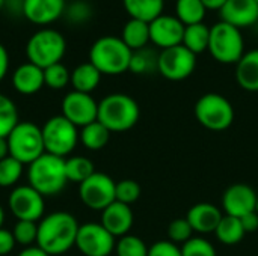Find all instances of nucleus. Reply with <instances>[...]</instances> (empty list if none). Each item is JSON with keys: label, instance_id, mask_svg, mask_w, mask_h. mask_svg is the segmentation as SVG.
<instances>
[{"label": "nucleus", "instance_id": "1", "mask_svg": "<svg viewBox=\"0 0 258 256\" xmlns=\"http://www.w3.org/2000/svg\"><path fill=\"white\" fill-rule=\"evenodd\" d=\"M79 226L76 217L67 211L50 213L38 223L36 246L50 256L62 255L76 246Z\"/></svg>", "mask_w": 258, "mask_h": 256}, {"label": "nucleus", "instance_id": "2", "mask_svg": "<svg viewBox=\"0 0 258 256\" xmlns=\"http://www.w3.org/2000/svg\"><path fill=\"white\" fill-rule=\"evenodd\" d=\"M141 116L139 104L125 94H110L98 103L97 121L110 133H122L133 128Z\"/></svg>", "mask_w": 258, "mask_h": 256}, {"label": "nucleus", "instance_id": "3", "mask_svg": "<svg viewBox=\"0 0 258 256\" xmlns=\"http://www.w3.org/2000/svg\"><path fill=\"white\" fill-rule=\"evenodd\" d=\"M27 181L29 186L33 187L44 198L60 193L68 183L65 172V158L44 152L39 158L29 164Z\"/></svg>", "mask_w": 258, "mask_h": 256}, {"label": "nucleus", "instance_id": "4", "mask_svg": "<svg viewBox=\"0 0 258 256\" xmlns=\"http://www.w3.org/2000/svg\"><path fill=\"white\" fill-rule=\"evenodd\" d=\"M133 51L118 36H101L89 50V62L107 75H118L130 68Z\"/></svg>", "mask_w": 258, "mask_h": 256}, {"label": "nucleus", "instance_id": "5", "mask_svg": "<svg viewBox=\"0 0 258 256\" xmlns=\"http://www.w3.org/2000/svg\"><path fill=\"white\" fill-rule=\"evenodd\" d=\"M209 51L219 63H237L245 54V42L240 29L224 21L216 23L210 27Z\"/></svg>", "mask_w": 258, "mask_h": 256}, {"label": "nucleus", "instance_id": "6", "mask_svg": "<svg viewBox=\"0 0 258 256\" xmlns=\"http://www.w3.org/2000/svg\"><path fill=\"white\" fill-rule=\"evenodd\" d=\"M197 121L207 130L224 131L234 122V107L221 94L209 92L198 98L194 109Z\"/></svg>", "mask_w": 258, "mask_h": 256}, {"label": "nucleus", "instance_id": "7", "mask_svg": "<svg viewBox=\"0 0 258 256\" xmlns=\"http://www.w3.org/2000/svg\"><path fill=\"white\" fill-rule=\"evenodd\" d=\"M6 139L9 155L18 160L21 164L29 166L45 152L41 127L35 125L33 122H18Z\"/></svg>", "mask_w": 258, "mask_h": 256}, {"label": "nucleus", "instance_id": "8", "mask_svg": "<svg viewBox=\"0 0 258 256\" xmlns=\"http://www.w3.org/2000/svg\"><path fill=\"white\" fill-rule=\"evenodd\" d=\"M65 38L53 29H42L33 33L26 45L29 62L42 69L59 63L65 54Z\"/></svg>", "mask_w": 258, "mask_h": 256}, {"label": "nucleus", "instance_id": "9", "mask_svg": "<svg viewBox=\"0 0 258 256\" xmlns=\"http://www.w3.org/2000/svg\"><path fill=\"white\" fill-rule=\"evenodd\" d=\"M41 131L45 152L60 158L70 155L79 142L77 127L62 115L50 118L41 127Z\"/></svg>", "mask_w": 258, "mask_h": 256}, {"label": "nucleus", "instance_id": "10", "mask_svg": "<svg viewBox=\"0 0 258 256\" xmlns=\"http://www.w3.org/2000/svg\"><path fill=\"white\" fill-rule=\"evenodd\" d=\"M197 68V54L183 44L162 50L157 56V71L171 81H181L192 75Z\"/></svg>", "mask_w": 258, "mask_h": 256}, {"label": "nucleus", "instance_id": "11", "mask_svg": "<svg viewBox=\"0 0 258 256\" xmlns=\"http://www.w3.org/2000/svg\"><path fill=\"white\" fill-rule=\"evenodd\" d=\"M115 186L116 183L109 175L95 172L79 184V198L89 210L103 211L115 202Z\"/></svg>", "mask_w": 258, "mask_h": 256}, {"label": "nucleus", "instance_id": "12", "mask_svg": "<svg viewBox=\"0 0 258 256\" xmlns=\"http://www.w3.org/2000/svg\"><path fill=\"white\" fill-rule=\"evenodd\" d=\"M8 205L17 220L38 222L44 217V196L29 184L18 186L11 192Z\"/></svg>", "mask_w": 258, "mask_h": 256}, {"label": "nucleus", "instance_id": "13", "mask_svg": "<svg viewBox=\"0 0 258 256\" xmlns=\"http://www.w3.org/2000/svg\"><path fill=\"white\" fill-rule=\"evenodd\" d=\"M115 237L101 223H85L79 226L76 247L85 256H109L115 250Z\"/></svg>", "mask_w": 258, "mask_h": 256}, {"label": "nucleus", "instance_id": "14", "mask_svg": "<svg viewBox=\"0 0 258 256\" xmlns=\"http://www.w3.org/2000/svg\"><path fill=\"white\" fill-rule=\"evenodd\" d=\"M62 116L77 128H83L97 121L98 103L92 98L91 94L73 91L62 100Z\"/></svg>", "mask_w": 258, "mask_h": 256}, {"label": "nucleus", "instance_id": "15", "mask_svg": "<svg viewBox=\"0 0 258 256\" xmlns=\"http://www.w3.org/2000/svg\"><path fill=\"white\" fill-rule=\"evenodd\" d=\"M184 29L186 26L177 17L162 14L150 23V41L162 50L180 45Z\"/></svg>", "mask_w": 258, "mask_h": 256}, {"label": "nucleus", "instance_id": "16", "mask_svg": "<svg viewBox=\"0 0 258 256\" xmlns=\"http://www.w3.org/2000/svg\"><path fill=\"white\" fill-rule=\"evenodd\" d=\"M257 207V192L246 184H233L222 195V208L227 216L243 217Z\"/></svg>", "mask_w": 258, "mask_h": 256}, {"label": "nucleus", "instance_id": "17", "mask_svg": "<svg viewBox=\"0 0 258 256\" xmlns=\"http://www.w3.org/2000/svg\"><path fill=\"white\" fill-rule=\"evenodd\" d=\"M133 211L130 205L121 204L118 201L112 202L107 208L101 211V225L107 232H110L115 238H121L127 235L133 226Z\"/></svg>", "mask_w": 258, "mask_h": 256}, {"label": "nucleus", "instance_id": "18", "mask_svg": "<svg viewBox=\"0 0 258 256\" xmlns=\"http://www.w3.org/2000/svg\"><path fill=\"white\" fill-rule=\"evenodd\" d=\"M221 21L237 29L249 27L258 21V3L255 0H228L219 11Z\"/></svg>", "mask_w": 258, "mask_h": 256}, {"label": "nucleus", "instance_id": "19", "mask_svg": "<svg viewBox=\"0 0 258 256\" xmlns=\"http://www.w3.org/2000/svg\"><path fill=\"white\" fill-rule=\"evenodd\" d=\"M222 217H224V214H222L221 208L210 202L195 204L187 211V216H186L194 232H198L201 235L215 232Z\"/></svg>", "mask_w": 258, "mask_h": 256}, {"label": "nucleus", "instance_id": "20", "mask_svg": "<svg viewBox=\"0 0 258 256\" xmlns=\"http://www.w3.org/2000/svg\"><path fill=\"white\" fill-rule=\"evenodd\" d=\"M65 0H24L23 15L33 24H50L65 11Z\"/></svg>", "mask_w": 258, "mask_h": 256}, {"label": "nucleus", "instance_id": "21", "mask_svg": "<svg viewBox=\"0 0 258 256\" xmlns=\"http://www.w3.org/2000/svg\"><path fill=\"white\" fill-rule=\"evenodd\" d=\"M14 89L21 95H33L42 89L44 84V69L27 62L20 65L12 74Z\"/></svg>", "mask_w": 258, "mask_h": 256}, {"label": "nucleus", "instance_id": "22", "mask_svg": "<svg viewBox=\"0 0 258 256\" xmlns=\"http://www.w3.org/2000/svg\"><path fill=\"white\" fill-rule=\"evenodd\" d=\"M236 80L248 92H258V48L246 51L236 63Z\"/></svg>", "mask_w": 258, "mask_h": 256}, {"label": "nucleus", "instance_id": "23", "mask_svg": "<svg viewBox=\"0 0 258 256\" xmlns=\"http://www.w3.org/2000/svg\"><path fill=\"white\" fill-rule=\"evenodd\" d=\"M101 75L103 74L91 62H85V63L77 65L73 69L70 83L73 84L74 91L83 92V94H91L100 84Z\"/></svg>", "mask_w": 258, "mask_h": 256}, {"label": "nucleus", "instance_id": "24", "mask_svg": "<svg viewBox=\"0 0 258 256\" xmlns=\"http://www.w3.org/2000/svg\"><path fill=\"white\" fill-rule=\"evenodd\" d=\"M130 18L151 23L163 14L165 0H122Z\"/></svg>", "mask_w": 258, "mask_h": 256}, {"label": "nucleus", "instance_id": "25", "mask_svg": "<svg viewBox=\"0 0 258 256\" xmlns=\"http://www.w3.org/2000/svg\"><path fill=\"white\" fill-rule=\"evenodd\" d=\"M121 39L132 51L145 48V45L150 42V23L130 18L122 27Z\"/></svg>", "mask_w": 258, "mask_h": 256}, {"label": "nucleus", "instance_id": "26", "mask_svg": "<svg viewBox=\"0 0 258 256\" xmlns=\"http://www.w3.org/2000/svg\"><path fill=\"white\" fill-rule=\"evenodd\" d=\"M215 235L219 243H222L225 246H236L243 240L246 232L242 226L240 219L224 214V217L221 219V222L215 231Z\"/></svg>", "mask_w": 258, "mask_h": 256}, {"label": "nucleus", "instance_id": "27", "mask_svg": "<svg viewBox=\"0 0 258 256\" xmlns=\"http://www.w3.org/2000/svg\"><path fill=\"white\" fill-rule=\"evenodd\" d=\"M209 41H210V27H207L204 23H198V24L186 26L181 44L198 56L206 50H209Z\"/></svg>", "mask_w": 258, "mask_h": 256}, {"label": "nucleus", "instance_id": "28", "mask_svg": "<svg viewBox=\"0 0 258 256\" xmlns=\"http://www.w3.org/2000/svg\"><path fill=\"white\" fill-rule=\"evenodd\" d=\"M109 139H110V131L98 121L83 127L79 133V140L89 151L103 149L109 143Z\"/></svg>", "mask_w": 258, "mask_h": 256}, {"label": "nucleus", "instance_id": "29", "mask_svg": "<svg viewBox=\"0 0 258 256\" xmlns=\"http://www.w3.org/2000/svg\"><path fill=\"white\" fill-rule=\"evenodd\" d=\"M206 12L207 9L201 0H177L175 3V17L184 26L203 23Z\"/></svg>", "mask_w": 258, "mask_h": 256}, {"label": "nucleus", "instance_id": "30", "mask_svg": "<svg viewBox=\"0 0 258 256\" xmlns=\"http://www.w3.org/2000/svg\"><path fill=\"white\" fill-rule=\"evenodd\" d=\"M65 172H67L68 181L82 184L91 175L95 174V167L89 158L76 155V157H70L65 160Z\"/></svg>", "mask_w": 258, "mask_h": 256}, {"label": "nucleus", "instance_id": "31", "mask_svg": "<svg viewBox=\"0 0 258 256\" xmlns=\"http://www.w3.org/2000/svg\"><path fill=\"white\" fill-rule=\"evenodd\" d=\"M18 122L17 106L11 98L0 94V137H8Z\"/></svg>", "mask_w": 258, "mask_h": 256}, {"label": "nucleus", "instance_id": "32", "mask_svg": "<svg viewBox=\"0 0 258 256\" xmlns=\"http://www.w3.org/2000/svg\"><path fill=\"white\" fill-rule=\"evenodd\" d=\"M148 249L142 238L132 234L121 237L115 244L116 256H148Z\"/></svg>", "mask_w": 258, "mask_h": 256}, {"label": "nucleus", "instance_id": "33", "mask_svg": "<svg viewBox=\"0 0 258 256\" xmlns=\"http://www.w3.org/2000/svg\"><path fill=\"white\" fill-rule=\"evenodd\" d=\"M70 81H71V72L60 62L44 69V84L50 89L54 91L63 89L65 86H68Z\"/></svg>", "mask_w": 258, "mask_h": 256}, {"label": "nucleus", "instance_id": "34", "mask_svg": "<svg viewBox=\"0 0 258 256\" xmlns=\"http://www.w3.org/2000/svg\"><path fill=\"white\" fill-rule=\"evenodd\" d=\"M23 166L18 160L12 158L11 155L0 160V187H12L18 183L23 174Z\"/></svg>", "mask_w": 258, "mask_h": 256}, {"label": "nucleus", "instance_id": "35", "mask_svg": "<svg viewBox=\"0 0 258 256\" xmlns=\"http://www.w3.org/2000/svg\"><path fill=\"white\" fill-rule=\"evenodd\" d=\"M12 235L17 244H21L23 247L33 246L38 238V223L29 220H17L12 229Z\"/></svg>", "mask_w": 258, "mask_h": 256}, {"label": "nucleus", "instance_id": "36", "mask_svg": "<svg viewBox=\"0 0 258 256\" xmlns=\"http://www.w3.org/2000/svg\"><path fill=\"white\" fill-rule=\"evenodd\" d=\"M141 198V186L135 180H121L115 186V201L132 205Z\"/></svg>", "mask_w": 258, "mask_h": 256}, {"label": "nucleus", "instance_id": "37", "mask_svg": "<svg viewBox=\"0 0 258 256\" xmlns=\"http://www.w3.org/2000/svg\"><path fill=\"white\" fill-rule=\"evenodd\" d=\"M194 229L190 226V223L187 222V219H175L169 223L168 226V240L175 243V244H184L186 241H189L192 238Z\"/></svg>", "mask_w": 258, "mask_h": 256}, {"label": "nucleus", "instance_id": "38", "mask_svg": "<svg viewBox=\"0 0 258 256\" xmlns=\"http://www.w3.org/2000/svg\"><path fill=\"white\" fill-rule=\"evenodd\" d=\"M181 253L183 256H216V249L209 240L192 237L181 246Z\"/></svg>", "mask_w": 258, "mask_h": 256}, {"label": "nucleus", "instance_id": "39", "mask_svg": "<svg viewBox=\"0 0 258 256\" xmlns=\"http://www.w3.org/2000/svg\"><path fill=\"white\" fill-rule=\"evenodd\" d=\"M153 68H157V57H153V54L145 48L133 51L128 71L135 74H145Z\"/></svg>", "mask_w": 258, "mask_h": 256}, {"label": "nucleus", "instance_id": "40", "mask_svg": "<svg viewBox=\"0 0 258 256\" xmlns=\"http://www.w3.org/2000/svg\"><path fill=\"white\" fill-rule=\"evenodd\" d=\"M63 14L70 18L71 23H76V24H80L83 21H86L89 17H91V9H89V5L82 2V0H76L73 5H70L68 8L65 6V11Z\"/></svg>", "mask_w": 258, "mask_h": 256}, {"label": "nucleus", "instance_id": "41", "mask_svg": "<svg viewBox=\"0 0 258 256\" xmlns=\"http://www.w3.org/2000/svg\"><path fill=\"white\" fill-rule=\"evenodd\" d=\"M148 256H183L181 247L169 240H160L150 246Z\"/></svg>", "mask_w": 258, "mask_h": 256}, {"label": "nucleus", "instance_id": "42", "mask_svg": "<svg viewBox=\"0 0 258 256\" xmlns=\"http://www.w3.org/2000/svg\"><path fill=\"white\" fill-rule=\"evenodd\" d=\"M15 238L12 235V231H8L5 228L0 229V256L9 255L15 247Z\"/></svg>", "mask_w": 258, "mask_h": 256}, {"label": "nucleus", "instance_id": "43", "mask_svg": "<svg viewBox=\"0 0 258 256\" xmlns=\"http://www.w3.org/2000/svg\"><path fill=\"white\" fill-rule=\"evenodd\" d=\"M240 222H242V226H243L246 234L255 232L258 229V213L257 211H252V213L240 217Z\"/></svg>", "mask_w": 258, "mask_h": 256}, {"label": "nucleus", "instance_id": "44", "mask_svg": "<svg viewBox=\"0 0 258 256\" xmlns=\"http://www.w3.org/2000/svg\"><path fill=\"white\" fill-rule=\"evenodd\" d=\"M3 9H6L11 15H20L24 9V0H5Z\"/></svg>", "mask_w": 258, "mask_h": 256}, {"label": "nucleus", "instance_id": "45", "mask_svg": "<svg viewBox=\"0 0 258 256\" xmlns=\"http://www.w3.org/2000/svg\"><path fill=\"white\" fill-rule=\"evenodd\" d=\"M8 68H9V56L6 48L0 44V81L6 77Z\"/></svg>", "mask_w": 258, "mask_h": 256}, {"label": "nucleus", "instance_id": "46", "mask_svg": "<svg viewBox=\"0 0 258 256\" xmlns=\"http://www.w3.org/2000/svg\"><path fill=\"white\" fill-rule=\"evenodd\" d=\"M18 256H50L47 252H44L39 246H29L23 247V250L18 253Z\"/></svg>", "mask_w": 258, "mask_h": 256}, {"label": "nucleus", "instance_id": "47", "mask_svg": "<svg viewBox=\"0 0 258 256\" xmlns=\"http://www.w3.org/2000/svg\"><path fill=\"white\" fill-rule=\"evenodd\" d=\"M207 11H221L228 0H201Z\"/></svg>", "mask_w": 258, "mask_h": 256}, {"label": "nucleus", "instance_id": "48", "mask_svg": "<svg viewBox=\"0 0 258 256\" xmlns=\"http://www.w3.org/2000/svg\"><path fill=\"white\" fill-rule=\"evenodd\" d=\"M9 157V146H8V139L0 137V160Z\"/></svg>", "mask_w": 258, "mask_h": 256}, {"label": "nucleus", "instance_id": "49", "mask_svg": "<svg viewBox=\"0 0 258 256\" xmlns=\"http://www.w3.org/2000/svg\"><path fill=\"white\" fill-rule=\"evenodd\" d=\"M3 222H5V210H3V207L0 205V229L3 228Z\"/></svg>", "mask_w": 258, "mask_h": 256}, {"label": "nucleus", "instance_id": "50", "mask_svg": "<svg viewBox=\"0 0 258 256\" xmlns=\"http://www.w3.org/2000/svg\"><path fill=\"white\" fill-rule=\"evenodd\" d=\"M3 6H5V0H0V11L3 9Z\"/></svg>", "mask_w": 258, "mask_h": 256}, {"label": "nucleus", "instance_id": "51", "mask_svg": "<svg viewBox=\"0 0 258 256\" xmlns=\"http://www.w3.org/2000/svg\"><path fill=\"white\" fill-rule=\"evenodd\" d=\"M255 211L258 213V193H257V207H255Z\"/></svg>", "mask_w": 258, "mask_h": 256}, {"label": "nucleus", "instance_id": "52", "mask_svg": "<svg viewBox=\"0 0 258 256\" xmlns=\"http://www.w3.org/2000/svg\"><path fill=\"white\" fill-rule=\"evenodd\" d=\"M255 2H257V3H258V0H255Z\"/></svg>", "mask_w": 258, "mask_h": 256}]
</instances>
